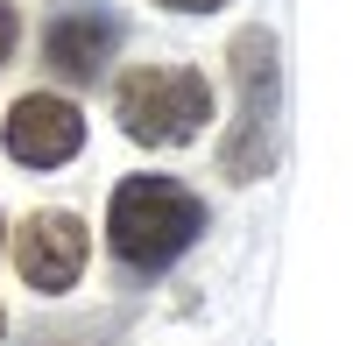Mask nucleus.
<instances>
[{"mask_svg": "<svg viewBox=\"0 0 353 346\" xmlns=\"http://www.w3.org/2000/svg\"><path fill=\"white\" fill-rule=\"evenodd\" d=\"M14 36H21V14L8 8V0H0V64H8V57H14Z\"/></svg>", "mask_w": 353, "mask_h": 346, "instance_id": "nucleus-7", "label": "nucleus"}, {"mask_svg": "<svg viewBox=\"0 0 353 346\" xmlns=\"http://www.w3.org/2000/svg\"><path fill=\"white\" fill-rule=\"evenodd\" d=\"M0 234H8V226H0Z\"/></svg>", "mask_w": 353, "mask_h": 346, "instance_id": "nucleus-10", "label": "nucleus"}, {"mask_svg": "<svg viewBox=\"0 0 353 346\" xmlns=\"http://www.w3.org/2000/svg\"><path fill=\"white\" fill-rule=\"evenodd\" d=\"M85 254H92V241H85L78 212H36L21 226V241H14V269H21L28 290L57 297V290H71L85 276Z\"/></svg>", "mask_w": 353, "mask_h": 346, "instance_id": "nucleus-4", "label": "nucleus"}, {"mask_svg": "<svg viewBox=\"0 0 353 346\" xmlns=\"http://www.w3.org/2000/svg\"><path fill=\"white\" fill-rule=\"evenodd\" d=\"M113 50H121V14L99 8V0H92V8L57 14L50 36H43V57H50L57 78H99L113 64Z\"/></svg>", "mask_w": 353, "mask_h": 346, "instance_id": "nucleus-6", "label": "nucleus"}, {"mask_svg": "<svg viewBox=\"0 0 353 346\" xmlns=\"http://www.w3.org/2000/svg\"><path fill=\"white\" fill-rule=\"evenodd\" d=\"M156 8H170V14H205V8H226V0H156Z\"/></svg>", "mask_w": 353, "mask_h": 346, "instance_id": "nucleus-8", "label": "nucleus"}, {"mask_svg": "<svg viewBox=\"0 0 353 346\" xmlns=\"http://www.w3.org/2000/svg\"><path fill=\"white\" fill-rule=\"evenodd\" d=\"M205 234V205L176 177H128L106 205V241L128 269H170Z\"/></svg>", "mask_w": 353, "mask_h": 346, "instance_id": "nucleus-1", "label": "nucleus"}, {"mask_svg": "<svg viewBox=\"0 0 353 346\" xmlns=\"http://www.w3.org/2000/svg\"><path fill=\"white\" fill-rule=\"evenodd\" d=\"M0 332H8V311H0Z\"/></svg>", "mask_w": 353, "mask_h": 346, "instance_id": "nucleus-9", "label": "nucleus"}, {"mask_svg": "<svg viewBox=\"0 0 353 346\" xmlns=\"http://www.w3.org/2000/svg\"><path fill=\"white\" fill-rule=\"evenodd\" d=\"M233 78L248 85V121L233 134V149H226V177L248 184L269 163V113H276V43H269V28H248L233 43Z\"/></svg>", "mask_w": 353, "mask_h": 346, "instance_id": "nucleus-3", "label": "nucleus"}, {"mask_svg": "<svg viewBox=\"0 0 353 346\" xmlns=\"http://www.w3.org/2000/svg\"><path fill=\"white\" fill-rule=\"evenodd\" d=\"M85 149V113L71 99H57V92H28L14 99L8 113V156L28 163V170H57V163H71Z\"/></svg>", "mask_w": 353, "mask_h": 346, "instance_id": "nucleus-5", "label": "nucleus"}, {"mask_svg": "<svg viewBox=\"0 0 353 346\" xmlns=\"http://www.w3.org/2000/svg\"><path fill=\"white\" fill-rule=\"evenodd\" d=\"M113 113H121L128 141H141V149H176V141H191L212 121V85L198 71H176V64H141V71L121 78Z\"/></svg>", "mask_w": 353, "mask_h": 346, "instance_id": "nucleus-2", "label": "nucleus"}]
</instances>
